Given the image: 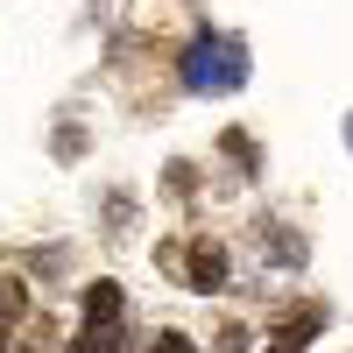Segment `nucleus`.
Listing matches in <instances>:
<instances>
[{
	"instance_id": "f257e3e1",
	"label": "nucleus",
	"mask_w": 353,
	"mask_h": 353,
	"mask_svg": "<svg viewBox=\"0 0 353 353\" xmlns=\"http://www.w3.org/2000/svg\"><path fill=\"white\" fill-rule=\"evenodd\" d=\"M184 276H191L198 290H219V283H226V254H219L212 241H205V248H191V254H184Z\"/></svg>"
},
{
	"instance_id": "f03ea898",
	"label": "nucleus",
	"mask_w": 353,
	"mask_h": 353,
	"mask_svg": "<svg viewBox=\"0 0 353 353\" xmlns=\"http://www.w3.org/2000/svg\"><path fill=\"white\" fill-rule=\"evenodd\" d=\"M113 346H121V318H85V332H78L71 353H113Z\"/></svg>"
},
{
	"instance_id": "7ed1b4c3",
	"label": "nucleus",
	"mask_w": 353,
	"mask_h": 353,
	"mask_svg": "<svg viewBox=\"0 0 353 353\" xmlns=\"http://www.w3.org/2000/svg\"><path fill=\"white\" fill-rule=\"evenodd\" d=\"M85 318H121V283H92L85 290Z\"/></svg>"
},
{
	"instance_id": "20e7f679",
	"label": "nucleus",
	"mask_w": 353,
	"mask_h": 353,
	"mask_svg": "<svg viewBox=\"0 0 353 353\" xmlns=\"http://www.w3.org/2000/svg\"><path fill=\"white\" fill-rule=\"evenodd\" d=\"M156 353H191V339L184 332H156Z\"/></svg>"
}]
</instances>
